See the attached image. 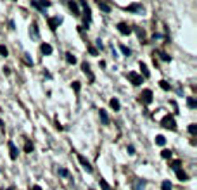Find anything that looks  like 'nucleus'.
Segmentation results:
<instances>
[{
  "label": "nucleus",
  "mask_w": 197,
  "mask_h": 190,
  "mask_svg": "<svg viewBox=\"0 0 197 190\" xmlns=\"http://www.w3.org/2000/svg\"><path fill=\"white\" fill-rule=\"evenodd\" d=\"M78 161H80V164L83 166V170L87 171V173H92V171H94L92 164H90V163H88V161H87V159H85L83 156H80V154H78Z\"/></svg>",
  "instance_id": "nucleus-1"
},
{
  "label": "nucleus",
  "mask_w": 197,
  "mask_h": 190,
  "mask_svg": "<svg viewBox=\"0 0 197 190\" xmlns=\"http://www.w3.org/2000/svg\"><path fill=\"white\" fill-rule=\"evenodd\" d=\"M163 126H164V128H170V130H175V128H177L175 119H173L171 116H166V118L163 119Z\"/></svg>",
  "instance_id": "nucleus-2"
},
{
  "label": "nucleus",
  "mask_w": 197,
  "mask_h": 190,
  "mask_svg": "<svg viewBox=\"0 0 197 190\" xmlns=\"http://www.w3.org/2000/svg\"><path fill=\"white\" fill-rule=\"evenodd\" d=\"M118 30H119V33H121V35H130V33H132V28H130L128 24H125V23H119Z\"/></svg>",
  "instance_id": "nucleus-3"
},
{
  "label": "nucleus",
  "mask_w": 197,
  "mask_h": 190,
  "mask_svg": "<svg viewBox=\"0 0 197 190\" xmlns=\"http://www.w3.org/2000/svg\"><path fill=\"white\" fill-rule=\"evenodd\" d=\"M128 78L132 80L133 85H140V83H142V76H138L137 73H128Z\"/></svg>",
  "instance_id": "nucleus-4"
},
{
  "label": "nucleus",
  "mask_w": 197,
  "mask_h": 190,
  "mask_svg": "<svg viewBox=\"0 0 197 190\" xmlns=\"http://www.w3.org/2000/svg\"><path fill=\"white\" fill-rule=\"evenodd\" d=\"M81 69H83V73H85V75H88L90 80H94V75H92V71H90V66H88L87 62H83V64H81Z\"/></svg>",
  "instance_id": "nucleus-5"
},
{
  "label": "nucleus",
  "mask_w": 197,
  "mask_h": 190,
  "mask_svg": "<svg viewBox=\"0 0 197 190\" xmlns=\"http://www.w3.org/2000/svg\"><path fill=\"white\" fill-rule=\"evenodd\" d=\"M9 151H11V157H12V159L18 157V149H16V145H14L12 142H9Z\"/></svg>",
  "instance_id": "nucleus-6"
},
{
  "label": "nucleus",
  "mask_w": 197,
  "mask_h": 190,
  "mask_svg": "<svg viewBox=\"0 0 197 190\" xmlns=\"http://www.w3.org/2000/svg\"><path fill=\"white\" fill-rule=\"evenodd\" d=\"M151 100H152V92L151 90H144V102L151 104Z\"/></svg>",
  "instance_id": "nucleus-7"
},
{
  "label": "nucleus",
  "mask_w": 197,
  "mask_h": 190,
  "mask_svg": "<svg viewBox=\"0 0 197 190\" xmlns=\"http://www.w3.org/2000/svg\"><path fill=\"white\" fill-rule=\"evenodd\" d=\"M52 50H54L52 45H49V43H43V45H42V52H43V54H52Z\"/></svg>",
  "instance_id": "nucleus-8"
},
{
  "label": "nucleus",
  "mask_w": 197,
  "mask_h": 190,
  "mask_svg": "<svg viewBox=\"0 0 197 190\" xmlns=\"http://www.w3.org/2000/svg\"><path fill=\"white\" fill-rule=\"evenodd\" d=\"M100 119H102L104 125H109V116H107L106 111H102V109H100Z\"/></svg>",
  "instance_id": "nucleus-9"
},
{
  "label": "nucleus",
  "mask_w": 197,
  "mask_h": 190,
  "mask_svg": "<svg viewBox=\"0 0 197 190\" xmlns=\"http://www.w3.org/2000/svg\"><path fill=\"white\" fill-rule=\"evenodd\" d=\"M59 23H61V19H59V18H52L50 21H49V24H50V28H52V30H56Z\"/></svg>",
  "instance_id": "nucleus-10"
},
{
  "label": "nucleus",
  "mask_w": 197,
  "mask_h": 190,
  "mask_svg": "<svg viewBox=\"0 0 197 190\" xmlns=\"http://www.w3.org/2000/svg\"><path fill=\"white\" fill-rule=\"evenodd\" d=\"M97 5H98V9H102L104 12H111V7H109L107 4H104V2H97Z\"/></svg>",
  "instance_id": "nucleus-11"
},
{
  "label": "nucleus",
  "mask_w": 197,
  "mask_h": 190,
  "mask_svg": "<svg viewBox=\"0 0 197 190\" xmlns=\"http://www.w3.org/2000/svg\"><path fill=\"white\" fill-rule=\"evenodd\" d=\"M30 35L35 38V40H38V30H37V26H35V24L31 26V30H30Z\"/></svg>",
  "instance_id": "nucleus-12"
},
{
  "label": "nucleus",
  "mask_w": 197,
  "mask_h": 190,
  "mask_svg": "<svg viewBox=\"0 0 197 190\" xmlns=\"http://www.w3.org/2000/svg\"><path fill=\"white\" fill-rule=\"evenodd\" d=\"M156 144H158V145H164V144H166V138H164L163 135H158V137H156Z\"/></svg>",
  "instance_id": "nucleus-13"
},
{
  "label": "nucleus",
  "mask_w": 197,
  "mask_h": 190,
  "mask_svg": "<svg viewBox=\"0 0 197 190\" xmlns=\"http://www.w3.org/2000/svg\"><path fill=\"white\" fill-rule=\"evenodd\" d=\"M161 189L163 190H171V183H170L168 180H164V182L161 183Z\"/></svg>",
  "instance_id": "nucleus-14"
},
{
  "label": "nucleus",
  "mask_w": 197,
  "mask_h": 190,
  "mask_svg": "<svg viewBox=\"0 0 197 190\" xmlns=\"http://www.w3.org/2000/svg\"><path fill=\"white\" fill-rule=\"evenodd\" d=\"M98 183H100V189H102V190H113L109 185H107V183H106V182H104V180H102V178L98 180Z\"/></svg>",
  "instance_id": "nucleus-15"
},
{
  "label": "nucleus",
  "mask_w": 197,
  "mask_h": 190,
  "mask_svg": "<svg viewBox=\"0 0 197 190\" xmlns=\"http://www.w3.org/2000/svg\"><path fill=\"white\" fill-rule=\"evenodd\" d=\"M57 173H59L61 176H64V178H68V176H69V171L64 170V168H59V170H57Z\"/></svg>",
  "instance_id": "nucleus-16"
},
{
  "label": "nucleus",
  "mask_w": 197,
  "mask_h": 190,
  "mask_svg": "<svg viewBox=\"0 0 197 190\" xmlns=\"http://www.w3.org/2000/svg\"><path fill=\"white\" fill-rule=\"evenodd\" d=\"M111 107H113L114 111H119V102L116 100V99H113V100H111Z\"/></svg>",
  "instance_id": "nucleus-17"
},
{
  "label": "nucleus",
  "mask_w": 197,
  "mask_h": 190,
  "mask_svg": "<svg viewBox=\"0 0 197 190\" xmlns=\"http://www.w3.org/2000/svg\"><path fill=\"white\" fill-rule=\"evenodd\" d=\"M66 59H68V62H69V64H75V62H76V57L71 56V54H66Z\"/></svg>",
  "instance_id": "nucleus-18"
},
{
  "label": "nucleus",
  "mask_w": 197,
  "mask_h": 190,
  "mask_svg": "<svg viewBox=\"0 0 197 190\" xmlns=\"http://www.w3.org/2000/svg\"><path fill=\"white\" fill-rule=\"evenodd\" d=\"M177 176L182 180V182H183V180H187V175H185L183 171H180V170H177Z\"/></svg>",
  "instance_id": "nucleus-19"
},
{
  "label": "nucleus",
  "mask_w": 197,
  "mask_h": 190,
  "mask_svg": "<svg viewBox=\"0 0 197 190\" xmlns=\"http://www.w3.org/2000/svg\"><path fill=\"white\" fill-rule=\"evenodd\" d=\"M187 104H189V107H192V109H194V107H196V106H197V102H196V100H194V99H192V97H190V99L187 100Z\"/></svg>",
  "instance_id": "nucleus-20"
},
{
  "label": "nucleus",
  "mask_w": 197,
  "mask_h": 190,
  "mask_svg": "<svg viewBox=\"0 0 197 190\" xmlns=\"http://www.w3.org/2000/svg\"><path fill=\"white\" fill-rule=\"evenodd\" d=\"M140 69H142V73H144V76H145V78L149 76V71H147V66H145V64H140Z\"/></svg>",
  "instance_id": "nucleus-21"
},
{
  "label": "nucleus",
  "mask_w": 197,
  "mask_h": 190,
  "mask_svg": "<svg viewBox=\"0 0 197 190\" xmlns=\"http://www.w3.org/2000/svg\"><path fill=\"white\" fill-rule=\"evenodd\" d=\"M121 52H123L125 56H130V54H132V52H130V49H128V47H125V45H121Z\"/></svg>",
  "instance_id": "nucleus-22"
},
{
  "label": "nucleus",
  "mask_w": 197,
  "mask_h": 190,
  "mask_svg": "<svg viewBox=\"0 0 197 190\" xmlns=\"http://www.w3.org/2000/svg\"><path fill=\"white\" fill-rule=\"evenodd\" d=\"M135 190H144V182H137V185H135Z\"/></svg>",
  "instance_id": "nucleus-23"
},
{
  "label": "nucleus",
  "mask_w": 197,
  "mask_h": 190,
  "mask_svg": "<svg viewBox=\"0 0 197 190\" xmlns=\"http://www.w3.org/2000/svg\"><path fill=\"white\" fill-rule=\"evenodd\" d=\"M138 9H140V5H138V4H133V5H130V7H128V11H138Z\"/></svg>",
  "instance_id": "nucleus-24"
},
{
  "label": "nucleus",
  "mask_w": 197,
  "mask_h": 190,
  "mask_svg": "<svg viewBox=\"0 0 197 190\" xmlns=\"http://www.w3.org/2000/svg\"><path fill=\"white\" fill-rule=\"evenodd\" d=\"M31 151H33V144L26 142V152H31Z\"/></svg>",
  "instance_id": "nucleus-25"
},
{
  "label": "nucleus",
  "mask_w": 197,
  "mask_h": 190,
  "mask_svg": "<svg viewBox=\"0 0 197 190\" xmlns=\"http://www.w3.org/2000/svg\"><path fill=\"white\" fill-rule=\"evenodd\" d=\"M69 7H71V9H73L75 12H78V5H76V4H73V2H69Z\"/></svg>",
  "instance_id": "nucleus-26"
},
{
  "label": "nucleus",
  "mask_w": 197,
  "mask_h": 190,
  "mask_svg": "<svg viewBox=\"0 0 197 190\" xmlns=\"http://www.w3.org/2000/svg\"><path fill=\"white\" fill-rule=\"evenodd\" d=\"M0 54H2V56H7V49H5L4 45H0Z\"/></svg>",
  "instance_id": "nucleus-27"
},
{
  "label": "nucleus",
  "mask_w": 197,
  "mask_h": 190,
  "mask_svg": "<svg viewBox=\"0 0 197 190\" xmlns=\"http://www.w3.org/2000/svg\"><path fill=\"white\" fill-rule=\"evenodd\" d=\"M189 132H190V133H196L197 132V126H196V125H190V126H189Z\"/></svg>",
  "instance_id": "nucleus-28"
},
{
  "label": "nucleus",
  "mask_w": 197,
  "mask_h": 190,
  "mask_svg": "<svg viewBox=\"0 0 197 190\" xmlns=\"http://www.w3.org/2000/svg\"><path fill=\"white\" fill-rule=\"evenodd\" d=\"M128 154H135V147L133 145H128Z\"/></svg>",
  "instance_id": "nucleus-29"
},
{
  "label": "nucleus",
  "mask_w": 197,
  "mask_h": 190,
  "mask_svg": "<svg viewBox=\"0 0 197 190\" xmlns=\"http://www.w3.org/2000/svg\"><path fill=\"white\" fill-rule=\"evenodd\" d=\"M161 156H163V157H170V156H171V152H170V151H163Z\"/></svg>",
  "instance_id": "nucleus-30"
},
{
  "label": "nucleus",
  "mask_w": 197,
  "mask_h": 190,
  "mask_svg": "<svg viewBox=\"0 0 197 190\" xmlns=\"http://www.w3.org/2000/svg\"><path fill=\"white\" fill-rule=\"evenodd\" d=\"M73 87H75V90H76V92L80 90V83H78V81H75V83H73Z\"/></svg>",
  "instance_id": "nucleus-31"
},
{
  "label": "nucleus",
  "mask_w": 197,
  "mask_h": 190,
  "mask_svg": "<svg viewBox=\"0 0 197 190\" xmlns=\"http://www.w3.org/2000/svg\"><path fill=\"white\" fill-rule=\"evenodd\" d=\"M161 87H163L164 90H168V83H166V81H161Z\"/></svg>",
  "instance_id": "nucleus-32"
},
{
  "label": "nucleus",
  "mask_w": 197,
  "mask_h": 190,
  "mask_svg": "<svg viewBox=\"0 0 197 190\" xmlns=\"http://www.w3.org/2000/svg\"><path fill=\"white\" fill-rule=\"evenodd\" d=\"M161 59H163V61H168V59H170V57L166 56V54H161Z\"/></svg>",
  "instance_id": "nucleus-33"
},
{
  "label": "nucleus",
  "mask_w": 197,
  "mask_h": 190,
  "mask_svg": "<svg viewBox=\"0 0 197 190\" xmlns=\"http://www.w3.org/2000/svg\"><path fill=\"white\" fill-rule=\"evenodd\" d=\"M31 190H42V187H38V185H33V189Z\"/></svg>",
  "instance_id": "nucleus-34"
},
{
  "label": "nucleus",
  "mask_w": 197,
  "mask_h": 190,
  "mask_svg": "<svg viewBox=\"0 0 197 190\" xmlns=\"http://www.w3.org/2000/svg\"><path fill=\"white\" fill-rule=\"evenodd\" d=\"M7 190H14V189H7Z\"/></svg>",
  "instance_id": "nucleus-35"
}]
</instances>
